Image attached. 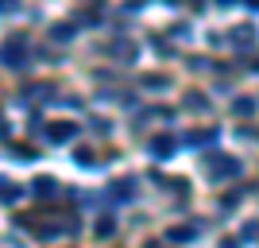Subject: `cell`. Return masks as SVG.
Listing matches in <instances>:
<instances>
[{
    "label": "cell",
    "mask_w": 259,
    "mask_h": 248,
    "mask_svg": "<svg viewBox=\"0 0 259 248\" xmlns=\"http://www.w3.org/2000/svg\"><path fill=\"white\" fill-rule=\"evenodd\" d=\"M51 39H54V43H66V39H74V23H54V27H51Z\"/></svg>",
    "instance_id": "8"
},
{
    "label": "cell",
    "mask_w": 259,
    "mask_h": 248,
    "mask_svg": "<svg viewBox=\"0 0 259 248\" xmlns=\"http://www.w3.org/2000/svg\"><path fill=\"white\" fill-rule=\"evenodd\" d=\"M244 4H248V8H255V12H259V0H244Z\"/></svg>",
    "instance_id": "20"
},
{
    "label": "cell",
    "mask_w": 259,
    "mask_h": 248,
    "mask_svg": "<svg viewBox=\"0 0 259 248\" xmlns=\"http://www.w3.org/2000/svg\"><path fill=\"white\" fill-rule=\"evenodd\" d=\"M170 240H194V229H190V225H178V229H170Z\"/></svg>",
    "instance_id": "14"
},
{
    "label": "cell",
    "mask_w": 259,
    "mask_h": 248,
    "mask_svg": "<svg viewBox=\"0 0 259 248\" xmlns=\"http://www.w3.org/2000/svg\"><path fill=\"white\" fill-rule=\"evenodd\" d=\"M74 136H77V124H70V120H58V124L47 128V140H54V144H66V140H74Z\"/></svg>",
    "instance_id": "3"
},
{
    "label": "cell",
    "mask_w": 259,
    "mask_h": 248,
    "mask_svg": "<svg viewBox=\"0 0 259 248\" xmlns=\"http://www.w3.org/2000/svg\"><path fill=\"white\" fill-rule=\"evenodd\" d=\"M186 140H190V144H197V148H201V144H213V140H217V128H209V132H190Z\"/></svg>",
    "instance_id": "10"
},
{
    "label": "cell",
    "mask_w": 259,
    "mask_h": 248,
    "mask_svg": "<svg viewBox=\"0 0 259 248\" xmlns=\"http://www.w3.org/2000/svg\"><path fill=\"white\" fill-rule=\"evenodd\" d=\"M174 148H178L174 136H155V140H151V155H155V159H170Z\"/></svg>",
    "instance_id": "5"
},
{
    "label": "cell",
    "mask_w": 259,
    "mask_h": 248,
    "mask_svg": "<svg viewBox=\"0 0 259 248\" xmlns=\"http://www.w3.org/2000/svg\"><path fill=\"white\" fill-rule=\"evenodd\" d=\"M143 86H147V89H162V86H166V78H159V74H147V78H143Z\"/></svg>",
    "instance_id": "17"
},
{
    "label": "cell",
    "mask_w": 259,
    "mask_h": 248,
    "mask_svg": "<svg viewBox=\"0 0 259 248\" xmlns=\"http://www.w3.org/2000/svg\"><path fill=\"white\" fill-rule=\"evenodd\" d=\"M74 159H77V163H81V167H93V151H77Z\"/></svg>",
    "instance_id": "18"
},
{
    "label": "cell",
    "mask_w": 259,
    "mask_h": 248,
    "mask_svg": "<svg viewBox=\"0 0 259 248\" xmlns=\"http://www.w3.org/2000/svg\"><path fill=\"white\" fill-rule=\"evenodd\" d=\"M4 66H8V70H20V66H27L20 39H8V43H4Z\"/></svg>",
    "instance_id": "2"
},
{
    "label": "cell",
    "mask_w": 259,
    "mask_h": 248,
    "mask_svg": "<svg viewBox=\"0 0 259 248\" xmlns=\"http://www.w3.org/2000/svg\"><path fill=\"white\" fill-rule=\"evenodd\" d=\"M186 109H201V113H205L209 101H205V97H197V93H190V97H186Z\"/></svg>",
    "instance_id": "15"
},
{
    "label": "cell",
    "mask_w": 259,
    "mask_h": 248,
    "mask_svg": "<svg viewBox=\"0 0 259 248\" xmlns=\"http://www.w3.org/2000/svg\"><path fill=\"white\" fill-rule=\"evenodd\" d=\"M112 194H116L120 202H124V198H132V179H120V183L112 186Z\"/></svg>",
    "instance_id": "13"
},
{
    "label": "cell",
    "mask_w": 259,
    "mask_h": 248,
    "mask_svg": "<svg viewBox=\"0 0 259 248\" xmlns=\"http://www.w3.org/2000/svg\"><path fill=\"white\" fill-rule=\"evenodd\" d=\"M209 174H217V179H232V174H240V163L236 159H221V155H209Z\"/></svg>",
    "instance_id": "1"
},
{
    "label": "cell",
    "mask_w": 259,
    "mask_h": 248,
    "mask_svg": "<svg viewBox=\"0 0 259 248\" xmlns=\"http://www.w3.org/2000/svg\"><path fill=\"white\" fill-rule=\"evenodd\" d=\"M255 70H259V62H255Z\"/></svg>",
    "instance_id": "21"
},
{
    "label": "cell",
    "mask_w": 259,
    "mask_h": 248,
    "mask_svg": "<svg viewBox=\"0 0 259 248\" xmlns=\"http://www.w3.org/2000/svg\"><path fill=\"white\" fill-rule=\"evenodd\" d=\"M8 155H12V159H35L31 148H23V144H8Z\"/></svg>",
    "instance_id": "11"
},
{
    "label": "cell",
    "mask_w": 259,
    "mask_h": 248,
    "mask_svg": "<svg viewBox=\"0 0 259 248\" xmlns=\"http://www.w3.org/2000/svg\"><path fill=\"white\" fill-rule=\"evenodd\" d=\"M112 233H116V221H112V217H101L97 221V237H112Z\"/></svg>",
    "instance_id": "12"
},
{
    "label": "cell",
    "mask_w": 259,
    "mask_h": 248,
    "mask_svg": "<svg viewBox=\"0 0 259 248\" xmlns=\"http://www.w3.org/2000/svg\"><path fill=\"white\" fill-rule=\"evenodd\" d=\"M20 194H23V190H20L16 183H4V202H16Z\"/></svg>",
    "instance_id": "16"
},
{
    "label": "cell",
    "mask_w": 259,
    "mask_h": 248,
    "mask_svg": "<svg viewBox=\"0 0 259 248\" xmlns=\"http://www.w3.org/2000/svg\"><path fill=\"white\" fill-rule=\"evenodd\" d=\"M31 190H35L39 198H54V194H58V183H54V179H47V174H39V179L31 183Z\"/></svg>",
    "instance_id": "6"
},
{
    "label": "cell",
    "mask_w": 259,
    "mask_h": 248,
    "mask_svg": "<svg viewBox=\"0 0 259 248\" xmlns=\"http://www.w3.org/2000/svg\"><path fill=\"white\" fill-rule=\"evenodd\" d=\"M221 248H240V240H236V237H228V240H221Z\"/></svg>",
    "instance_id": "19"
},
{
    "label": "cell",
    "mask_w": 259,
    "mask_h": 248,
    "mask_svg": "<svg viewBox=\"0 0 259 248\" xmlns=\"http://www.w3.org/2000/svg\"><path fill=\"white\" fill-rule=\"evenodd\" d=\"M232 113H236V117H251V113H255V101L251 97H236L232 101Z\"/></svg>",
    "instance_id": "9"
},
{
    "label": "cell",
    "mask_w": 259,
    "mask_h": 248,
    "mask_svg": "<svg viewBox=\"0 0 259 248\" xmlns=\"http://www.w3.org/2000/svg\"><path fill=\"white\" fill-rule=\"evenodd\" d=\"M108 58H120V62L136 58V43H132V39H112V43H108Z\"/></svg>",
    "instance_id": "4"
},
{
    "label": "cell",
    "mask_w": 259,
    "mask_h": 248,
    "mask_svg": "<svg viewBox=\"0 0 259 248\" xmlns=\"http://www.w3.org/2000/svg\"><path fill=\"white\" fill-rule=\"evenodd\" d=\"M251 39H255V27H251V23H240V27H232V43H236V47H248Z\"/></svg>",
    "instance_id": "7"
}]
</instances>
